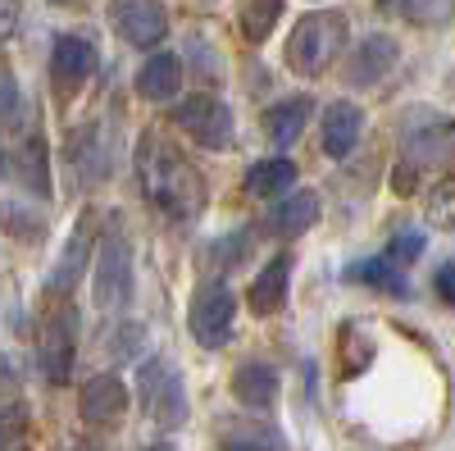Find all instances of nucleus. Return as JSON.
Returning a JSON list of instances; mask_svg holds the SVG:
<instances>
[{
	"mask_svg": "<svg viewBox=\"0 0 455 451\" xmlns=\"http://www.w3.org/2000/svg\"><path fill=\"white\" fill-rule=\"evenodd\" d=\"M10 369H14V360L0 356V388H14V383H19V374H10Z\"/></svg>",
	"mask_w": 455,
	"mask_h": 451,
	"instance_id": "nucleus-35",
	"label": "nucleus"
},
{
	"mask_svg": "<svg viewBox=\"0 0 455 451\" xmlns=\"http://www.w3.org/2000/svg\"><path fill=\"white\" fill-rule=\"evenodd\" d=\"M109 28L137 51H156L169 36V10L160 0H109Z\"/></svg>",
	"mask_w": 455,
	"mask_h": 451,
	"instance_id": "nucleus-9",
	"label": "nucleus"
},
{
	"mask_svg": "<svg viewBox=\"0 0 455 451\" xmlns=\"http://www.w3.org/2000/svg\"><path fill=\"white\" fill-rule=\"evenodd\" d=\"M137 173H141V187H146V201L156 205L164 219H173V223L201 219V210L210 201L205 178L160 128L141 133V141H137Z\"/></svg>",
	"mask_w": 455,
	"mask_h": 451,
	"instance_id": "nucleus-1",
	"label": "nucleus"
},
{
	"mask_svg": "<svg viewBox=\"0 0 455 451\" xmlns=\"http://www.w3.org/2000/svg\"><path fill=\"white\" fill-rule=\"evenodd\" d=\"M233 319H237V296L223 278H210L192 292V306H187V328L201 347L219 351L233 337Z\"/></svg>",
	"mask_w": 455,
	"mask_h": 451,
	"instance_id": "nucleus-7",
	"label": "nucleus"
},
{
	"mask_svg": "<svg viewBox=\"0 0 455 451\" xmlns=\"http://www.w3.org/2000/svg\"><path fill=\"white\" fill-rule=\"evenodd\" d=\"M73 356H78V310L68 306V296H51L36 333V365L51 383H64L73 374Z\"/></svg>",
	"mask_w": 455,
	"mask_h": 451,
	"instance_id": "nucleus-6",
	"label": "nucleus"
},
{
	"mask_svg": "<svg viewBox=\"0 0 455 451\" xmlns=\"http://www.w3.org/2000/svg\"><path fill=\"white\" fill-rule=\"evenodd\" d=\"M114 356L119 360H137V351L146 347V328L141 324H124V328H114Z\"/></svg>",
	"mask_w": 455,
	"mask_h": 451,
	"instance_id": "nucleus-30",
	"label": "nucleus"
},
{
	"mask_svg": "<svg viewBox=\"0 0 455 451\" xmlns=\"http://www.w3.org/2000/svg\"><path fill=\"white\" fill-rule=\"evenodd\" d=\"M433 287H437V296H442V301H455V265H451V260H442V265H437Z\"/></svg>",
	"mask_w": 455,
	"mask_h": 451,
	"instance_id": "nucleus-34",
	"label": "nucleus"
},
{
	"mask_svg": "<svg viewBox=\"0 0 455 451\" xmlns=\"http://www.w3.org/2000/svg\"><path fill=\"white\" fill-rule=\"evenodd\" d=\"M319 210L323 205H319L315 192H291V187H287L283 201L269 210V219H264V223H269L274 238H300V233H310L315 223H319Z\"/></svg>",
	"mask_w": 455,
	"mask_h": 451,
	"instance_id": "nucleus-18",
	"label": "nucleus"
},
{
	"mask_svg": "<svg viewBox=\"0 0 455 451\" xmlns=\"http://www.w3.org/2000/svg\"><path fill=\"white\" fill-rule=\"evenodd\" d=\"M51 5H64V10H78L83 0H51Z\"/></svg>",
	"mask_w": 455,
	"mask_h": 451,
	"instance_id": "nucleus-37",
	"label": "nucleus"
},
{
	"mask_svg": "<svg viewBox=\"0 0 455 451\" xmlns=\"http://www.w3.org/2000/svg\"><path fill=\"white\" fill-rule=\"evenodd\" d=\"M310 96H287V101H274L269 109H264V119H259V128H264V137H269V146H278V150H287V146H296V137L306 133V124H310Z\"/></svg>",
	"mask_w": 455,
	"mask_h": 451,
	"instance_id": "nucleus-17",
	"label": "nucleus"
},
{
	"mask_svg": "<svg viewBox=\"0 0 455 451\" xmlns=\"http://www.w3.org/2000/svg\"><path fill=\"white\" fill-rule=\"evenodd\" d=\"M246 251H251V238L246 233H233V238L205 246V255L214 260V265H237V260H246Z\"/></svg>",
	"mask_w": 455,
	"mask_h": 451,
	"instance_id": "nucleus-29",
	"label": "nucleus"
},
{
	"mask_svg": "<svg viewBox=\"0 0 455 451\" xmlns=\"http://www.w3.org/2000/svg\"><path fill=\"white\" fill-rule=\"evenodd\" d=\"M0 169H5V156H0Z\"/></svg>",
	"mask_w": 455,
	"mask_h": 451,
	"instance_id": "nucleus-39",
	"label": "nucleus"
},
{
	"mask_svg": "<svg viewBox=\"0 0 455 451\" xmlns=\"http://www.w3.org/2000/svg\"><path fill=\"white\" fill-rule=\"evenodd\" d=\"M78 150H73V165L83 169V178H105L109 173V156L100 150V128H87L78 133V141H73Z\"/></svg>",
	"mask_w": 455,
	"mask_h": 451,
	"instance_id": "nucleus-25",
	"label": "nucleus"
},
{
	"mask_svg": "<svg viewBox=\"0 0 455 451\" xmlns=\"http://www.w3.org/2000/svg\"><path fill=\"white\" fill-rule=\"evenodd\" d=\"M64 451H105V447H100V442H87V438H78V442H68Z\"/></svg>",
	"mask_w": 455,
	"mask_h": 451,
	"instance_id": "nucleus-36",
	"label": "nucleus"
},
{
	"mask_svg": "<svg viewBox=\"0 0 455 451\" xmlns=\"http://www.w3.org/2000/svg\"><path fill=\"white\" fill-rule=\"evenodd\" d=\"M96 238H100V214H96V210H83V214H78V223H73V233H68V242H64L60 265H55V270H51V278H46V292H51V296H60V292L68 296L73 287H78L83 270L92 265Z\"/></svg>",
	"mask_w": 455,
	"mask_h": 451,
	"instance_id": "nucleus-10",
	"label": "nucleus"
},
{
	"mask_svg": "<svg viewBox=\"0 0 455 451\" xmlns=\"http://www.w3.org/2000/svg\"><path fill=\"white\" fill-rule=\"evenodd\" d=\"M19 182L28 187L32 197H51V156H46V141L42 133H32L23 146H19Z\"/></svg>",
	"mask_w": 455,
	"mask_h": 451,
	"instance_id": "nucleus-22",
	"label": "nucleus"
},
{
	"mask_svg": "<svg viewBox=\"0 0 455 451\" xmlns=\"http://www.w3.org/2000/svg\"><path fill=\"white\" fill-rule=\"evenodd\" d=\"M401 14L410 23H419V28H442L451 23V10H455V0H396Z\"/></svg>",
	"mask_w": 455,
	"mask_h": 451,
	"instance_id": "nucleus-26",
	"label": "nucleus"
},
{
	"mask_svg": "<svg viewBox=\"0 0 455 451\" xmlns=\"http://www.w3.org/2000/svg\"><path fill=\"white\" fill-rule=\"evenodd\" d=\"M291 265H296V260L283 251V255H274L269 265L255 274V283L246 287V306H251L255 315H274V310H283L287 287H291Z\"/></svg>",
	"mask_w": 455,
	"mask_h": 451,
	"instance_id": "nucleus-16",
	"label": "nucleus"
},
{
	"mask_svg": "<svg viewBox=\"0 0 455 451\" xmlns=\"http://www.w3.org/2000/svg\"><path fill=\"white\" fill-rule=\"evenodd\" d=\"M246 192L251 197H283L287 187H296V165L287 156H274V160H255L246 169Z\"/></svg>",
	"mask_w": 455,
	"mask_h": 451,
	"instance_id": "nucleus-21",
	"label": "nucleus"
},
{
	"mask_svg": "<svg viewBox=\"0 0 455 451\" xmlns=\"http://www.w3.org/2000/svg\"><path fill=\"white\" fill-rule=\"evenodd\" d=\"M446 156H451V124L442 115H433V109H419V119L405 128V156H401V169L392 178L396 192L410 197L433 165H446Z\"/></svg>",
	"mask_w": 455,
	"mask_h": 451,
	"instance_id": "nucleus-5",
	"label": "nucleus"
},
{
	"mask_svg": "<svg viewBox=\"0 0 455 451\" xmlns=\"http://www.w3.org/2000/svg\"><path fill=\"white\" fill-rule=\"evenodd\" d=\"M100 55L96 46L87 42V36H55V46H51V78L60 92H78L92 73H96Z\"/></svg>",
	"mask_w": 455,
	"mask_h": 451,
	"instance_id": "nucleus-12",
	"label": "nucleus"
},
{
	"mask_svg": "<svg viewBox=\"0 0 455 451\" xmlns=\"http://www.w3.org/2000/svg\"><path fill=\"white\" fill-rule=\"evenodd\" d=\"M428 246V238L424 233H401L396 242H392V251H387V260H392V265H410V260L414 255H419Z\"/></svg>",
	"mask_w": 455,
	"mask_h": 451,
	"instance_id": "nucleus-32",
	"label": "nucleus"
},
{
	"mask_svg": "<svg viewBox=\"0 0 455 451\" xmlns=\"http://www.w3.org/2000/svg\"><path fill=\"white\" fill-rule=\"evenodd\" d=\"M396 60H401V46L392 42V36L373 32V36H364V42H355L351 64H347V83L351 87H378L396 68Z\"/></svg>",
	"mask_w": 455,
	"mask_h": 451,
	"instance_id": "nucleus-13",
	"label": "nucleus"
},
{
	"mask_svg": "<svg viewBox=\"0 0 455 451\" xmlns=\"http://www.w3.org/2000/svg\"><path fill=\"white\" fill-rule=\"evenodd\" d=\"M0 219H5V233H14V238H42V219L23 214V205H14V201L0 205Z\"/></svg>",
	"mask_w": 455,
	"mask_h": 451,
	"instance_id": "nucleus-28",
	"label": "nucleus"
},
{
	"mask_svg": "<svg viewBox=\"0 0 455 451\" xmlns=\"http://www.w3.org/2000/svg\"><path fill=\"white\" fill-rule=\"evenodd\" d=\"M182 92V60L160 51V55H150L141 68H137V96L141 101H173Z\"/></svg>",
	"mask_w": 455,
	"mask_h": 451,
	"instance_id": "nucleus-19",
	"label": "nucleus"
},
{
	"mask_svg": "<svg viewBox=\"0 0 455 451\" xmlns=\"http://www.w3.org/2000/svg\"><path fill=\"white\" fill-rule=\"evenodd\" d=\"M341 278L347 283H369V287H383V292H396V296H410V283L401 274V265H392V260H355V265L341 270Z\"/></svg>",
	"mask_w": 455,
	"mask_h": 451,
	"instance_id": "nucleus-23",
	"label": "nucleus"
},
{
	"mask_svg": "<svg viewBox=\"0 0 455 451\" xmlns=\"http://www.w3.org/2000/svg\"><path fill=\"white\" fill-rule=\"evenodd\" d=\"M5 451H19V447H5Z\"/></svg>",
	"mask_w": 455,
	"mask_h": 451,
	"instance_id": "nucleus-40",
	"label": "nucleus"
},
{
	"mask_svg": "<svg viewBox=\"0 0 455 451\" xmlns=\"http://www.w3.org/2000/svg\"><path fill=\"white\" fill-rule=\"evenodd\" d=\"M92 287H96V306L100 310H124L132 301V246H128V233L119 223L96 238V251H92Z\"/></svg>",
	"mask_w": 455,
	"mask_h": 451,
	"instance_id": "nucleus-4",
	"label": "nucleus"
},
{
	"mask_svg": "<svg viewBox=\"0 0 455 451\" xmlns=\"http://www.w3.org/2000/svg\"><path fill=\"white\" fill-rule=\"evenodd\" d=\"M341 46H347V19L332 10L306 14L287 36V68L300 73V78H319L341 55Z\"/></svg>",
	"mask_w": 455,
	"mask_h": 451,
	"instance_id": "nucleus-3",
	"label": "nucleus"
},
{
	"mask_svg": "<svg viewBox=\"0 0 455 451\" xmlns=\"http://www.w3.org/2000/svg\"><path fill=\"white\" fill-rule=\"evenodd\" d=\"M28 406L23 401H0V451L5 447H14V442H23L28 438Z\"/></svg>",
	"mask_w": 455,
	"mask_h": 451,
	"instance_id": "nucleus-27",
	"label": "nucleus"
},
{
	"mask_svg": "<svg viewBox=\"0 0 455 451\" xmlns=\"http://www.w3.org/2000/svg\"><path fill=\"white\" fill-rule=\"evenodd\" d=\"M233 397H237L246 410L274 406V397H278V369L264 365V360H242V365L233 369Z\"/></svg>",
	"mask_w": 455,
	"mask_h": 451,
	"instance_id": "nucleus-20",
	"label": "nucleus"
},
{
	"mask_svg": "<svg viewBox=\"0 0 455 451\" xmlns=\"http://www.w3.org/2000/svg\"><path fill=\"white\" fill-rule=\"evenodd\" d=\"M23 19V0H0V42H10Z\"/></svg>",
	"mask_w": 455,
	"mask_h": 451,
	"instance_id": "nucleus-33",
	"label": "nucleus"
},
{
	"mask_svg": "<svg viewBox=\"0 0 455 451\" xmlns=\"http://www.w3.org/2000/svg\"><path fill=\"white\" fill-rule=\"evenodd\" d=\"M364 133V109L355 101H332L323 109V124H319V137H323V156L328 160H347L355 141Z\"/></svg>",
	"mask_w": 455,
	"mask_h": 451,
	"instance_id": "nucleus-14",
	"label": "nucleus"
},
{
	"mask_svg": "<svg viewBox=\"0 0 455 451\" xmlns=\"http://www.w3.org/2000/svg\"><path fill=\"white\" fill-rule=\"evenodd\" d=\"M137 406L164 433L187 424V383H182V369L169 356H150L137 365Z\"/></svg>",
	"mask_w": 455,
	"mask_h": 451,
	"instance_id": "nucleus-2",
	"label": "nucleus"
},
{
	"mask_svg": "<svg viewBox=\"0 0 455 451\" xmlns=\"http://www.w3.org/2000/svg\"><path fill=\"white\" fill-rule=\"evenodd\" d=\"M150 451H178L173 442H156V447H150Z\"/></svg>",
	"mask_w": 455,
	"mask_h": 451,
	"instance_id": "nucleus-38",
	"label": "nucleus"
},
{
	"mask_svg": "<svg viewBox=\"0 0 455 451\" xmlns=\"http://www.w3.org/2000/svg\"><path fill=\"white\" fill-rule=\"evenodd\" d=\"M237 19L246 42H269V32L283 19V0H237Z\"/></svg>",
	"mask_w": 455,
	"mask_h": 451,
	"instance_id": "nucleus-24",
	"label": "nucleus"
},
{
	"mask_svg": "<svg viewBox=\"0 0 455 451\" xmlns=\"http://www.w3.org/2000/svg\"><path fill=\"white\" fill-rule=\"evenodd\" d=\"M219 451H291L287 433L269 420H223L219 424Z\"/></svg>",
	"mask_w": 455,
	"mask_h": 451,
	"instance_id": "nucleus-15",
	"label": "nucleus"
},
{
	"mask_svg": "<svg viewBox=\"0 0 455 451\" xmlns=\"http://www.w3.org/2000/svg\"><path fill=\"white\" fill-rule=\"evenodd\" d=\"M173 124L205 150L233 146V109H228L219 96H210V92H196V96L178 101L173 105Z\"/></svg>",
	"mask_w": 455,
	"mask_h": 451,
	"instance_id": "nucleus-8",
	"label": "nucleus"
},
{
	"mask_svg": "<svg viewBox=\"0 0 455 451\" xmlns=\"http://www.w3.org/2000/svg\"><path fill=\"white\" fill-rule=\"evenodd\" d=\"M14 115H19V83L10 68H0V128L14 124Z\"/></svg>",
	"mask_w": 455,
	"mask_h": 451,
	"instance_id": "nucleus-31",
	"label": "nucleus"
},
{
	"mask_svg": "<svg viewBox=\"0 0 455 451\" xmlns=\"http://www.w3.org/2000/svg\"><path fill=\"white\" fill-rule=\"evenodd\" d=\"M78 406H83V420H87V424L109 429V424H119V420L128 415L132 397H128V388H124L119 374H92V379L83 383V392H78Z\"/></svg>",
	"mask_w": 455,
	"mask_h": 451,
	"instance_id": "nucleus-11",
	"label": "nucleus"
}]
</instances>
